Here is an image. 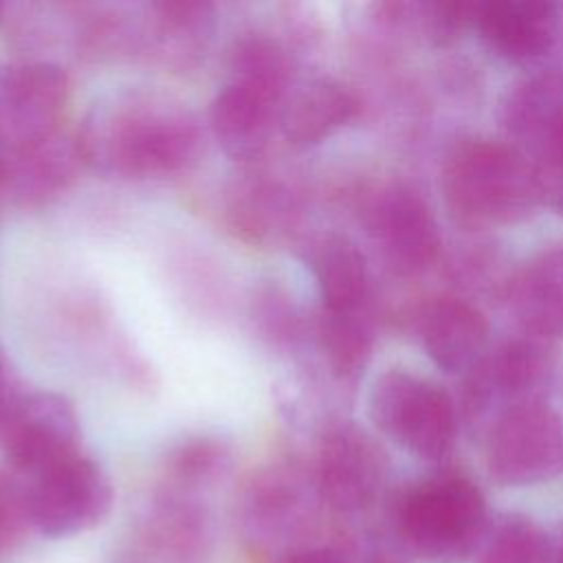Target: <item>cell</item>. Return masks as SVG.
Wrapping results in <instances>:
<instances>
[{"label": "cell", "instance_id": "cell-1", "mask_svg": "<svg viewBox=\"0 0 563 563\" xmlns=\"http://www.w3.org/2000/svg\"><path fill=\"white\" fill-rule=\"evenodd\" d=\"M196 119L180 106L139 90L101 101L86 117L77 147L86 163L121 176L180 169L198 150Z\"/></svg>", "mask_w": 563, "mask_h": 563}, {"label": "cell", "instance_id": "cell-2", "mask_svg": "<svg viewBox=\"0 0 563 563\" xmlns=\"http://www.w3.org/2000/svg\"><path fill=\"white\" fill-rule=\"evenodd\" d=\"M440 183L451 216L471 229L515 224L537 202L530 163L499 141L471 139L455 145Z\"/></svg>", "mask_w": 563, "mask_h": 563}, {"label": "cell", "instance_id": "cell-3", "mask_svg": "<svg viewBox=\"0 0 563 563\" xmlns=\"http://www.w3.org/2000/svg\"><path fill=\"white\" fill-rule=\"evenodd\" d=\"M405 543L431 563H462L486 534V504L466 477H438L411 488L398 506Z\"/></svg>", "mask_w": 563, "mask_h": 563}, {"label": "cell", "instance_id": "cell-4", "mask_svg": "<svg viewBox=\"0 0 563 563\" xmlns=\"http://www.w3.org/2000/svg\"><path fill=\"white\" fill-rule=\"evenodd\" d=\"M367 416L383 435L424 460L442 457L455 435L446 391L407 369H385L374 378Z\"/></svg>", "mask_w": 563, "mask_h": 563}, {"label": "cell", "instance_id": "cell-5", "mask_svg": "<svg viewBox=\"0 0 563 563\" xmlns=\"http://www.w3.org/2000/svg\"><path fill=\"white\" fill-rule=\"evenodd\" d=\"M486 468L501 486H534L563 473V418L526 400L501 411L486 440Z\"/></svg>", "mask_w": 563, "mask_h": 563}, {"label": "cell", "instance_id": "cell-6", "mask_svg": "<svg viewBox=\"0 0 563 563\" xmlns=\"http://www.w3.org/2000/svg\"><path fill=\"white\" fill-rule=\"evenodd\" d=\"M31 521L51 539L81 534L99 526L112 508V484L103 468L75 455L29 484Z\"/></svg>", "mask_w": 563, "mask_h": 563}, {"label": "cell", "instance_id": "cell-7", "mask_svg": "<svg viewBox=\"0 0 563 563\" xmlns=\"http://www.w3.org/2000/svg\"><path fill=\"white\" fill-rule=\"evenodd\" d=\"M0 449L11 468L31 479L79 455L75 407L53 391L24 394L0 427Z\"/></svg>", "mask_w": 563, "mask_h": 563}, {"label": "cell", "instance_id": "cell-8", "mask_svg": "<svg viewBox=\"0 0 563 563\" xmlns=\"http://www.w3.org/2000/svg\"><path fill=\"white\" fill-rule=\"evenodd\" d=\"M363 220L398 273L424 271L440 251V231L427 202L405 185H385L372 194Z\"/></svg>", "mask_w": 563, "mask_h": 563}, {"label": "cell", "instance_id": "cell-9", "mask_svg": "<svg viewBox=\"0 0 563 563\" xmlns=\"http://www.w3.org/2000/svg\"><path fill=\"white\" fill-rule=\"evenodd\" d=\"M306 528L308 515L299 482L282 468L260 473L251 482L242 506V534L249 550L277 563L308 548L301 545Z\"/></svg>", "mask_w": 563, "mask_h": 563}, {"label": "cell", "instance_id": "cell-10", "mask_svg": "<svg viewBox=\"0 0 563 563\" xmlns=\"http://www.w3.org/2000/svg\"><path fill=\"white\" fill-rule=\"evenodd\" d=\"M385 462L380 449L356 427L328 433L317 453V488L339 512L367 508L383 484Z\"/></svg>", "mask_w": 563, "mask_h": 563}, {"label": "cell", "instance_id": "cell-11", "mask_svg": "<svg viewBox=\"0 0 563 563\" xmlns=\"http://www.w3.org/2000/svg\"><path fill=\"white\" fill-rule=\"evenodd\" d=\"M68 81L53 64H20L0 77V130L13 147L55 134Z\"/></svg>", "mask_w": 563, "mask_h": 563}, {"label": "cell", "instance_id": "cell-12", "mask_svg": "<svg viewBox=\"0 0 563 563\" xmlns=\"http://www.w3.org/2000/svg\"><path fill=\"white\" fill-rule=\"evenodd\" d=\"M141 541L158 563H207L213 552V519L191 495L163 490L141 523Z\"/></svg>", "mask_w": 563, "mask_h": 563}, {"label": "cell", "instance_id": "cell-13", "mask_svg": "<svg viewBox=\"0 0 563 563\" xmlns=\"http://www.w3.org/2000/svg\"><path fill=\"white\" fill-rule=\"evenodd\" d=\"M473 22L497 55L517 64L545 55L556 37V7L552 2H484L475 4Z\"/></svg>", "mask_w": 563, "mask_h": 563}, {"label": "cell", "instance_id": "cell-14", "mask_svg": "<svg viewBox=\"0 0 563 563\" xmlns=\"http://www.w3.org/2000/svg\"><path fill=\"white\" fill-rule=\"evenodd\" d=\"M418 339L429 358L444 372L473 369L488 343V323L471 303L438 297L420 310Z\"/></svg>", "mask_w": 563, "mask_h": 563}, {"label": "cell", "instance_id": "cell-15", "mask_svg": "<svg viewBox=\"0 0 563 563\" xmlns=\"http://www.w3.org/2000/svg\"><path fill=\"white\" fill-rule=\"evenodd\" d=\"M279 103V99L231 79L211 103L209 121L216 141L235 161L260 158L277 123Z\"/></svg>", "mask_w": 563, "mask_h": 563}, {"label": "cell", "instance_id": "cell-16", "mask_svg": "<svg viewBox=\"0 0 563 563\" xmlns=\"http://www.w3.org/2000/svg\"><path fill=\"white\" fill-rule=\"evenodd\" d=\"M356 114L354 95L330 77L292 81L279 103L277 125L295 147H310L334 134Z\"/></svg>", "mask_w": 563, "mask_h": 563}, {"label": "cell", "instance_id": "cell-17", "mask_svg": "<svg viewBox=\"0 0 563 563\" xmlns=\"http://www.w3.org/2000/svg\"><path fill=\"white\" fill-rule=\"evenodd\" d=\"M499 121L532 156L561 141L563 79L556 75H532L508 86L499 103Z\"/></svg>", "mask_w": 563, "mask_h": 563}, {"label": "cell", "instance_id": "cell-18", "mask_svg": "<svg viewBox=\"0 0 563 563\" xmlns=\"http://www.w3.org/2000/svg\"><path fill=\"white\" fill-rule=\"evenodd\" d=\"M325 312H361L369 299V268L361 249L345 235H325L310 255Z\"/></svg>", "mask_w": 563, "mask_h": 563}, {"label": "cell", "instance_id": "cell-19", "mask_svg": "<svg viewBox=\"0 0 563 563\" xmlns=\"http://www.w3.org/2000/svg\"><path fill=\"white\" fill-rule=\"evenodd\" d=\"M510 303L530 332L563 336V249L548 251L519 271Z\"/></svg>", "mask_w": 563, "mask_h": 563}, {"label": "cell", "instance_id": "cell-20", "mask_svg": "<svg viewBox=\"0 0 563 563\" xmlns=\"http://www.w3.org/2000/svg\"><path fill=\"white\" fill-rule=\"evenodd\" d=\"M79 156V147L57 136V132L13 147L7 156L4 185L11 187L13 194L24 202L42 200L66 187V183L73 178L75 158Z\"/></svg>", "mask_w": 563, "mask_h": 563}, {"label": "cell", "instance_id": "cell-21", "mask_svg": "<svg viewBox=\"0 0 563 563\" xmlns=\"http://www.w3.org/2000/svg\"><path fill=\"white\" fill-rule=\"evenodd\" d=\"M475 402L517 398L534 389L545 378V356L528 341H512L484 356L475 367Z\"/></svg>", "mask_w": 563, "mask_h": 563}, {"label": "cell", "instance_id": "cell-22", "mask_svg": "<svg viewBox=\"0 0 563 563\" xmlns=\"http://www.w3.org/2000/svg\"><path fill=\"white\" fill-rule=\"evenodd\" d=\"M233 81L284 99L292 84V59L284 44L266 33L242 35L231 53Z\"/></svg>", "mask_w": 563, "mask_h": 563}, {"label": "cell", "instance_id": "cell-23", "mask_svg": "<svg viewBox=\"0 0 563 563\" xmlns=\"http://www.w3.org/2000/svg\"><path fill=\"white\" fill-rule=\"evenodd\" d=\"M229 460L231 451L220 438H189L167 455L165 490L196 497V490L213 484L229 468Z\"/></svg>", "mask_w": 563, "mask_h": 563}, {"label": "cell", "instance_id": "cell-24", "mask_svg": "<svg viewBox=\"0 0 563 563\" xmlns=\"http://www.w3.org/2000/svg\"><path fill=\"white\" fill-rule=\"evenodd\" d=\"M374 343V328L367 317V310L361 312H325L321 321V345L323 354L336 376L358 374Z\"/></svg>", "mask_w": 563, "mask_h": 563}, {"label": "cell", "instance_id": "cell-25", "mask_svg": "<svg viewBox=\"0 0 563 563\" xmlns=\"http://www.w3.org/2000/svg\"><path fill=\"white\" fill-rule=\"evenodd\" d=\"M545 532L528 517L506 515L479 543L477 563H545Z\"/></svg>", "mask_w": 563, "mask_h": 563}, {"label": "cell", "instance_id": "cell-26", "mask_svg": "<svg viewBox=\"0 0 563 563\" xmlns=\"http://www.w3.org/2000/svg\"><path fill=\"white\" fill-rule=\"evenodd\" d=\"M29 528H33L29 486L0 473V563H9L18 554Z\"/></svg>", "mask_w": 563, "mask_h": 563}, {"label": "cell", "instance_id": "cell-27", "mask_svg": "<svg viewBox=\"0 0 563 563\" xmlns=\"http://www.w3.org/2000/svg\"><path fill=\"white\" fill-rule=\"evenodd\" d=\"M530 163L537 200L563 216V139L537 152Z\"/></svg>", "mask_w": 563, "mask_h": 563}, {"label": "cell", "instance_id": "cell-28", "mask_svg": "<svg viewBox=\"0 0 563 563\" xmlns=\"http://www.w3.org/2000/svg\"><path fill=\"white\" fill-rule=\"evenodd\" d=\"M24 394L20 391L18 387V380H15V374L7 361V356L2 354L0 350V427L4 424V420L9 418V413L13 411V407L18 405V400L22 398Z\"/></svg>", "mask_w": 563, "mask_h": 563}, {"label": "cell", "instance_id": "cell-29", "mask_svg": "<svg viewBox=\"0 0 563 563\" xmlns=\"http://www.w3.org/2000/svg\"><path fill=\"white\" fill-rule=\"evenodd\" d=\"M277 563H347L345 556L330 545H308L303 550H297L288 554L286 559Z\"/></svg>", "mask_w": 563, "mask_h": 563}, {"label": "cell", "instance_id": "cell-30", "mask_svg": "<svg viewBox=\"0 0 563 563\" xmlns=\"http://www.w3.org/2000/svg\"><path fill=\"white\" fill-rule=\"evenodd\" d=\"M556 563H563V556H561V559H559V561H556Z\"/></svg>", "mask_w": 563, "mask_h": 563}]
</instances>
